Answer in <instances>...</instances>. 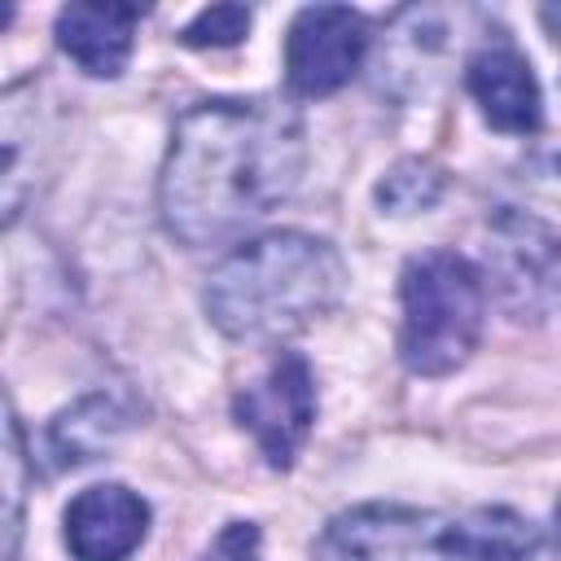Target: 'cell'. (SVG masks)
I'll list each match as a JSON object with an SVG mask.
<instances>
[{"label": "cell", "mask_w": 561, "mask_h": 561, "mask_svg": "<svg viewBox=\"0 0 561 561\" xmlns=\"http://www.w3.org/2000/svg\"><path fill=\"white\" fill-rule=\"evenodd\" d=\"M561 263V237L526 210H500L491 219L486 267L508 307H535L548 294V280Z\"/></svg>", "instance_id": "52a82bcc"}, {"label": "cell", "mask_w": 561, "mask_h": 561, "mask_svg": "<svg viewBox=\"0 0 561 561\" xmlns=\"http://www.w3.org/2000/svg\"><path fill=\"white\" fill-rule=\"evenodd\" d=\"M465 561H530L539 552V526L513 508H473L456 522Z\"/></svg>", "instance_id": "8fae6325"}, {"label": "cell", "mask_w": 561, "mask_h": 561, "mask_svg": "<svg viewBox=\"0 0 561 561\" xmlns=\"http://www.w3.org/2000/svg\"><path fill=\"white\" fill-rule=\"evenodd\" d=\"M302 118L272 96L197 101L162 167V219L184 245H219L263 224L302 180Z\"/></svg>", "instance_id": "6da1fadb"}, {"label": "cell", "mask_w": 561, "mask_h": 561, "mask_svg": "<svg viewBox=\"0 0 561 561\" xmlns=\"http://www.w3.org/2000/svg\"><path fill=\"white\" fill-rule=\"evenodd\" d=\"M557 171H561V158H557Z\"/></svg>", "instance_id": "d6986e66"}, {"label": "cell", "mask_w": 561, "mask_h": 561, "mask_svg": "<svg viewBox=\"0 0 561 561\" xmlns=\"http://www.w3.org/2000/svg\"><path fill=\"white\" fill-rule=\"evenodd\" d=\"M136 22V4H66L57 13V44L83 75L114 79L127 66Z\"/></svg>", "instance_id": "30bf717a"}, {"label": "cell", "mask_w": 561, "mask_h": 561, "mask_svg": "<svg viewBox=\"0 0 561 561\" xmlns=\"http://www.w3.org/2000/svg\"><path fill=\"white\" fill-rule=\"evenodd\" d=\"M539 22L561 39V4H543V9H539Z\"/></svg>", "instance_id": "e0dca14e"}, {"label": "cell", "mask_w": 561, "mask_h": 561, "mask_svg": "<svg viewBox=\"0 0 561 561\" xmlns=\"http://www.w3.org/2000/svg\"><path fill=\"white\" fill-rule=\"evenodd\" d=\"M316 561H465L456 522L403 508V504H359L337 513L320 539Z\"/></svg>", "instance_id": "277c9868"}, {"label": "cell", "mask_w": 561, "mask_h": 561, "mask_svg": "<svg viewBox=\"0 0 561 561\" xmlns=\"http://www.w3.org/2000/svg\"><path fill=\"white\" fill-rule=\"evenodd\" d=\"M342 259L307 232H263L241 241L206 285V311L228 337H289L324 316L342 294Z\"/></svg>", "instance_id": "7a4b0ae2"}, {"label": "cell", "mask_w": 561, "mask_h": 561, "mask_svg": "<svg viewBox=\"0 0 561 561\" xmlns=\"http://www.w3.org/2000/svg\"><path fill=\"white\" fill-rule=\"evenodd\" d=\"M232 412L259 438L267 465L289 469L294 451L302 447L316 421V381H311L307 359L298 351H280L267 364V373L232 399Z\"/></svg>", "instance_id": "8992f818"}, {"label": "cell", "mask_w": 561, "mask_h": 561, "mask_svg": "<svg viewBox=\"0 0 561 561\" xmlns=\"http://www.w3.org/2000/svg\"><path fill=\"white\" fill-rule=\"evenodd\" d=\"M149 530V508L136 491L105 482L88 486L66 508V543L75 561H127Z\"/></svg>", "instance_id": "ba28073f"}, {"label": "cell", "mask_w": 561, "mask_h": 561, "mask_svg": "<svg viewBox=\"0 0 561 561\" xmlns=\"http://www.w3.org/2000/svg\"><path fill=\"white\" fill-rule=\"evenodd\" d=\"M399 359L408 373L443 377L469 359L482 337V276L456 250H425L403 267Z\"/></svg>", "instance_id": "3957f363"}, {"label": "cell", "mask_w": 561, "mask_h": 561, "mask_svg": "<svg viewBox=\"0 0 561 561\" xmlns=\"http://www.w3.org/2000/svg\"><path fill=\"white\" fill-rule=\"evenodd\" d=\"M368 53V22L346 4L298 9L285 39V79L298 96H329L359 70Z\"/></svg>", "instance_id": "5b68a950"}, {"label": "cell", "mask_w": 561, "mask_h": 561, "mask_svg": "<svg viewBox=\"0 0 561 561\" xmlns=\"http://www.w3.org/2000/svg\"><path fill=\"white\" fill-rule=\"evenodd\" d=\"M552 543H557V561H561V504H557V530H552Z\"/></svg>", "instance_id": "ac0fdd59"}, {"label": "cell", "mask_w": 561, "mask_h": 561, "mask_svg": "<svg viewBox=\"0 0 561 561\" xmlns=\"http://www.w3.org/2000/svg\"><path fill=\"white\" fill-rule=\"evenodd\" d=\"M118 430H123V421H118L114 403L101 399V394H92V399H83L75 412H66V416L53 425V451H57L61 465H83V460H92Z\"/></svg>", "instance_id": "7c38bea8"}, {"label": "cell", "mask_w": 561, "mask_h": 561, "mask_svg": "<svg viewBox=\"0 0 561 561\" xmlns=\"http://www.w3.org/2000/svg\"><path fill=\"white\" fill-rule=\"evenodd\" d=\"M206 561H259V530L250 522H232L215 539V552Z\"/></svg>", "instance_id": "2e32d148"}, {"label": "cell", "mask_w": 561, "mask_h": 561, "mask_svg": "<svg viewBox=\"0 0 561 561\" xmlns=\"http://www.w3.org/2000/svg\"><path fill=\"white\" fill-rule=\"evenodd\" d=\"M245 26H250V9L245 4H210L180 31V39L188 48H228V44H237L245 35Z\"/></svg>", "instance_id": "5bb4252c"}, {"label": "cell", "mask_w": 561, "mask_h": 561, "mask_svg": "<svg viewBox=\"0 0 561 561\" xmlns=\"http://www.w3.org/2000/svg\"><path fill=\"white\" fill-rule=\"evenodd\" d=\"M469 92L482 105L486 123L500 131L526 136V131H539V123H543V101H539L530 61L508 39L482 44L469 57Z\"/></svg>", "instance_id": "9c48e42d"}, {"label": "cell", "mask_w": 561, "mask_h": 561, "mask_svg": "<svg viewBox=\"0 0 561 561\" xmlns=\"http://www.w3.org/2000/svg\"><path fill=\"white\" fill-rule=\"evenodd\" d=\"M443 171L434 162H421V158H403L386 171V180L377 184V202L394 215H412V210H430L443 193Z\"/></svg>", "instance_id": "4fadbf2b"}, {"label": "cell", "mask_w": 561, "mask_h": 561, "mask_svg": "<svg viewBox=\"0 0 561 561\" xmlns=\"http://www.w3.org/2000/svg\"><path fill=\"white\" fill-rule=\"evenodd\" d=\"M22 460H26V451H22V425L9 412L4 416V500H9V517H4L9 543H4V552L9 557L18 552V522H22Z\"/></svg>", "instance_id": "9a60e30c"}]
</instances>
